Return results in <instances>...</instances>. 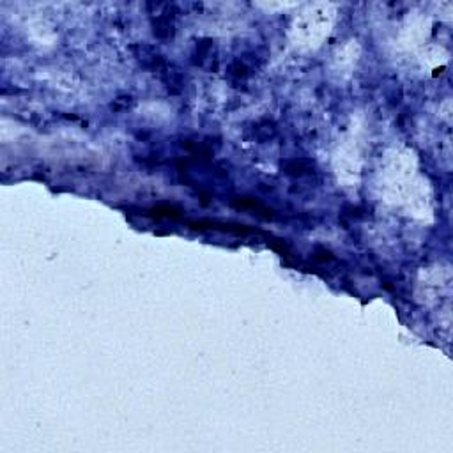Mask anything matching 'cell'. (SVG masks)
Instances as JSON below:
<instances>
[{
    "mask_svg": "<svg viewBox=\"0 0 453 453\" xmlns=\"http://www.w3.org/2000/svg\"><path fill=\"white\" fill-rule=\"evenodd\" d=\"M174 18H175L174 8L172 6H163V11L160 15H156V18L153 22L154 34L158 37H161V39L170 37L174 34Z\"/></svg>",
    "mask_w": 453,
    "mask_h": 453,
    "instance_id": "cell-1",
    "label": "cell"
},
{
    "mask_svg": "<svg viewBox=\"0 0 453 453\" xmlns=\"http://www.w3.org/2000/svg\"><path fill=\"white\" fill-rule=\"evenodd\" d=\"M310 170V163L305 160H294V161H289V163L285 165V172L290 175H303L306 174V172Z\"/></svg>",
    "mask_w": 453,
    "mask_h": 453,
    "instance_id": "cell-2",
    "label": "cell"
},
{
    "mask_svg": "<svg viewBox=\"0 0 453 453\" xmlns=\"http://www.w3.org/2000/svg\"><path fill=\"white\" fill-rule=\"evenodd\" d=\"M230 75L241 80V78H246L248 75H250V71H248V68L243 64V62L236 60V62H232V66H230Z\"/></svg>",
    "mask_w": 453,
    "mask_h": 453,
    "instance_id": "cell-3",
    "label": "cell"
}]
</instances>
